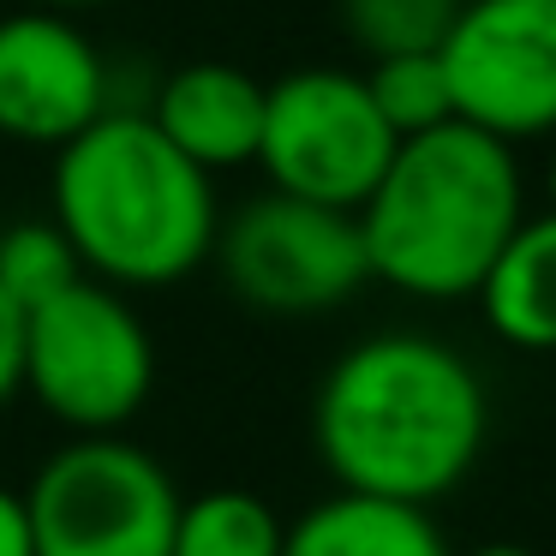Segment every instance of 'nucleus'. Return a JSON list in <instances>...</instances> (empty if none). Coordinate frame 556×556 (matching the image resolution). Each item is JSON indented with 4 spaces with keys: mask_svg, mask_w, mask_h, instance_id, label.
<instances>
[{
    "mask_svg": "<svg viewBox=\"0 0 556 556\" xmlns=\"http://www.w3.org/2000/svg\"><path fill=\"white\" fill-rule=\"evenodd\" d=\"M491 395L479 365L425 329H377L336 353L312 395V448L336 491L431 508L479 467Z\"/></svg>",
    "mask_w": 556,
    "mask_h": 556,
    "instance_id": "f257e3e1",
    "label": "nucleus"
},
{
    "mask_svg": "<svg viewBox=\"0 0 556 556\" xmlns=\"http://www.w3.org/2000/svg\"><path fill=\"white\" fill-rule=\"evenodd\" d=\"M49 216L73 240L85 276L121 293L186 281L210 264L222 233L216 174L180 156L156 121L126 102L54 150Z\"/></svg>",
    "mask_w": 556,
    "mask_h": 556,
    "instance_id": "f03ea898",
    "label": "nucleus"
},
{
    "mask_svg": "<svg viewBox=\"0 0 556 556\" xmlns=\"http://www.w3.org/2000/svg\"><path fill=\"white\" fill-rule=\"evenodd\" d=\"M527 216L515 144L467 121H443L395 144L377 192L359 204L371 281L407 300H472L484 269Z\"/></svg>",
    "mask_w": 556,
    "mask_h": 556,
    "instance_id": "7ed1b4c3",
    "label": "nucleus"
},
{
    "mask_svg": "<svg viewBox=\"0 0 556 556\" xmlns=\"http://www.w3.org/2000/svg\"><path fill=\"white\" fill-rule=\"evenodd\" d=\"M25 389L73 437L126 431L156 389V341L121 288L85 276L25 312Z\"/></svg>",
    "mask_w": 556,
    "mask_h": 556,
    "instance_id": "20e7f679",
    "label": "nucleus"
},
{
    "mask_svg": "<svg viewBox=\"0 0 556 556\" xmlns=\"http://www.w3.org/2000/svg\"><path fill=\"white\" fill-rule=\"evenodd\" d=\"M180 484L121 431L73 437L25 484L37 556H168Z\"/></svg>",
    "mask_w": 556,
    "mask_h": 556,
    "instance_id": "39448f33",
    "label": "nucleus"
},
{
    "mask_svg": "<svg viewBox=\"0 0 556 556\" xmlns=\"http://www.w3.org/2000/svg\"><path fill=\"white\" fill-rule=\"evenodd\" d=\"M401 138L377 114L359 73L300 66L264 90V138L257 168L269 192L312 198L329 210H359L395 162Z\"/></svg>",
    "mask_w": 556,
    "mask_h": 556,
    "instance_id": "423d86ee",
    "label": "nucleus"
},
{
    "mask_svg": "<svg viewBox=\"0 0 556 556\" xmlns=\"http://www.w3.org/2000/svg\"><path fill=\"white\" fill-rule=\"evenodd\" d=\"M222 281L264 317H324L371 281L359 210H329L312 198L264 192L222 222Z\"/></svg>",
    "mask_w": 556,
    "mask_h": 556,
    "instance_id": "0eeeda50",
    "label": "nucleus"
},
{
    "mask_svg": "<svg viewBox=\"0 0 556 556\" xmlns=\"http://www.w3.org/2000/svg\"><path fill=\"white\" fill-rule=\"evenodd\" d=\"M437 54L455 121L503 144L556 138V0H460Z\"/></svg>",
    "mask_w": 556,
    "mask_h": 556,
    "instance_id": "6e6552de",
    "label": "nucleus"
},
{
    "mask_svg": "<svg viewBox=\"0 0 556 556\" xmlns=\"http://www.w3.org/2000/svg\"><path fill=\"white\" fill-rule=\"evenodd\" d=\"M114 109V73L73 13L25 7L0 18V138L61 150Z\"/></svg>",
    "mask_w": 556,
    "mask_h": 556,
    "instance_id": "1a4fd4ad",
    "label": "nucleus"
},
{
    "mask_svg": "<svg viewBox=\"0 0 556 556\" xmlns=\"http://www.w3.org/2000/svg\"><path fill=\"white\" fill-rule=\"evenodd\" d=\"M264 90L233 61H186L150 97V121L180 156H192L204 174H228L257 162L264 138Z\"/></svg>",
    "mask_w": 556,
    "mask_h": 556,
    "instance_id": "9d476101",
    "label": "nucleus"
},
{
    "mask_svg": "<svg viewBox=\"0 0 556 556\" xmlns=\"http://www.w3.org/2000/svg\"><path fill=\"white\" fill-rule=\"evenodd\" d=\"M281 556H455L431 508L389 503L365 491H329L300 520H288Z\"/></svg>",
    "mask_w": 556,
    "mask_h": 556,
    "instance_id": "9b49d317",
    "label": "nucleus"
},
{
    "mask_svg": "<svg viewBox=\"0 0 556 556\" xmlns=\"http://www.w3.org/2000/svg\"><path fill=\"white\" fill-rule=\"evenodd\" d=\"M472 300L496 341L520 353H556V210L520 216Z\"/></svg>",
    "mask_w": 556,
    "mask_h": 556,
    "instance_id": "f8f14e48",
    "label": "nucleus"
},
{
    "mask_svg": "<svg viewBox=\"0 0 556 556\" xmlns=\"http://www.w3.org/2000/svg\"><path fill=\"white\" fill-rule=\"evenodd\" d=\"M281 539H288V520L264 496L216 484L180 503L168 556H281Z\"/></svg>",
    "mask_w": 556,
    "mask_h": 556,
    "instance_id": "ddd939ff",
    "label": "nucleus"
},
{
    "mask_svg": "<svg viewBox=\"0 0 556 556\" xmlns=\"http://www.w3.org/2000/svg\"><path fill=\"white\" fill-rule=\"evenodd\" d=\"M359 78H365L377 114L389 121L395 138H413V132H431V126L455 121V97H448V73H443V54L437 49L383 54V61H371Z\"/></svg>",
    "mask_w": 556,
    "mask_h": 556,
    "instance_id": "4468645a",
    "label": "nucleus"
},
{
    "mask_svg": "<svg viewBox=\"0 0 556 556\" xmlns=\"http://www.w3.org/2000/svg\"><path fill=\"white\" fill-rule=\"evenodd\" d=\"M336 13H341V30H348L353 49L383 61V54L443 49L460 0H336Z\"/></svg>",
    "mask_w": 556,
    "mask_h": 556,
    "instance_id": "2eb2a0df",
    "label": "nucleus"
},
{
    "mask_svg": "<svg viewBox=\"0 0 556 556\" xmlns=\"http://www.w3.org/2000/svg\"><path fill=\"white\" fill-rule=\"evenodd\" d=\"M73 281H85V264H78L73 240L54 228V216L13 222V228L0 233V293H7L18 312L66 293Z\"/></svg>",
    "mask_w": 556,
    "mask_h": 556,
    "instance_id": "dca6fc26",
    "label": "nucleus"
},
{
    "mask_svg": "<svg viewBox=\"0 0 556 556\" xmlns=\"http://www.w3.org/2000/svg\"><path fill=\"white\" fill-rule=\"evenodd\" d=\"M25 389V312L0 293V407Z\"/></svg>",
    "mask_w": 556,
    "mask_h": 556,
    "instance_id": "f3484780",
    "label": "nucleus"
},
{
    "mask_svg": "<svg viewBox=\"0 0 556 556\" xmlns=\"http://www.w3.org/2000/svg\"><path fill=\"white\" fill-rule=\"evenodd\" d=\"M0 556H37L25 491H7V484H0Z\"/></svg>",
    "mask_w": 556,
    "mask_h": 556,
    "instance_id": "a211bd4d",
    "label": "nucleus"
},
{
    "mask_svg": "<svg viewBox=\"0 0 556 556\" xmlns=\"http://www.w3.org/2000/svg\"><path fill=\"white\" fill-rule=\"evenodd\" d=\"M460 556H539L532 544H515V539H491V544H472V551H460Z\"/></svg>",
    "mask_w": 556,
    "mask_h": 556,
    "instance_id": "6ab92c4d",
    "label": "nucleus"
},
{
    "mask_svg": "<svg viewBox=\"0 0 556 556\" xmlns=\"http://www.w3.org/2000/svg\"><path fill=\"white\" fill-rule=\"evenodd\" d=\"M544 210H556V138H551V156H544Z\"/></svg>",
    "mask_w": 556,
    "mask_h": 556,
    "instance_id": "aec40b11",
    "label": "nucleus"
},
{
    "mask_svg": "<svg viewBox=\"0 0 556 556\" xmlns=\"http://www.w3.org/2000/svg\"><path fill=\"white\" fill-rule=\"evenodd\" d=\"M30 7H54V13H78V7H102V0H30Z\"/></svg>",
    "mask_w": 556,
    "mask_h": 556,
    "instance_id": "412c9836",
    "label": "nucleus"
}]
</instances>
